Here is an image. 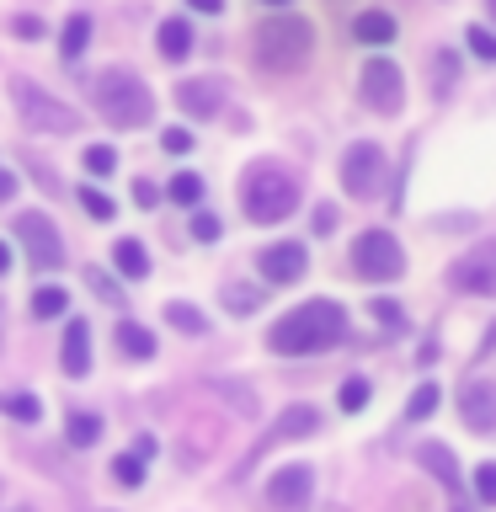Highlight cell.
Returning a JSON list of instances; mask_svg holds the SVG:
<instances>
[{"mask_svg": "<svg viewBox=\"0 0 496 512\" xmlns=\"http://www.w3.org/2000/svg\"><path fill=\"white\" fill-rule=\"evenodd\" d=\"M118 347H123V358H155V336L144 326H134V320L118 326Z\"/></svg>", "mask_w": 496, "mask_h": 512, "instance_id": "obj_21", "label": "cell"}, {"mask_svg": "<svg viewBox=\"0 0 496 512\" xmlns=\"http://www.w3.org/2000/svg\"><path fill=\"white\" fill-rule=\"evenodd\" d=\"M475 491H480V502H496V464L491 459L475 470Z\"/></svg>", "mask_w": 496, "mask_h": 512, "instance_id": "obj_34", "label": "cell"}, {"mask_svg": "<svg viewBox=\"0 0 496 512\" xmlns=\"http://www.w3.org/2000/svg\"><path fill=\"white\" fill-rule=\"evenodd\" d=\"M459 75V59L454 54H438V91H448V80Z\"/></svg>", "mask_w": 496, "mask_h": 512, "instance_id": "obj_39", "label": "cell"}, {"mask_svg": "<svg viewBox=\"0 0 496 512\" xmlns=\"http://www.w3.org/2000/svg\"><path fill=\"white\" fill-rule=\"evenodd\" d=\"M310 496H315L310 464H283V470H272V480H267V507L272 512H304Z\"/></svg>", "mask_w": 496, "mask_h": 512, "instance_id": "obj_9", "label": "cell"}, {"mask_svg": "<svg viewBox=\"0 0 496 512\" xmlns=\"http://www.w3.org/2000/svg\"><path fill=\"white\" fill-rule=\"evenodd\" d=\"M16 240L27 246V262L38 272L64 262V240H59V230H54V219H48V214H22V219H16Z\"/></svg>", "mask_w": 496, "mask_h": 512, "instance_id": "obj_10", "label": "cell"}, {"mask_svg": "<svg viewBox=\"0 0 496 512\" xmlns=\"http://www.w3.org/2000/svg\"><path fill=\"white\" fill-rule=\"evenodd\" d=\"M491 11H496V0H491Z\"/></svg>", "mask_w": 496, "mask_h": 512, "instance_id": "obj_49", "label": "cell"}, {"mask_svg": "<svg viewBox=\"0 0 496 512\" xmlns=\"http://www.w3.org/2000/svg\"><path fill=\"white\" fill-rule=\"evenodd\" d=\"M134 198H139V203H144V208H150V203H155V198H160V192H155V187H150V182H134Z\"/></svg>", "mask_w": 496, "mask_h": 512, "instance_id": "obj_43", "label": "cell"}, {"mask_svg": "<svg viewBox=\"0 0 496 512\" xmlns=\"http://www.w3.org/2000/svg\"><path fill=\"white\" fill-rule=\"evenodd\" d=\"M171 198L192 208V203L203 198V176H192V171H182V176H171Z\"/></svg>", "mask_w": 496, "mask_h": 512, "instance_id": "obj_27", "label": "cell"}, {"mask_svg": "<svg viewBox=\"0 0 496 512\" xmlns=\"http://www.w3.org/2000/svg\"><path fill=\"white\" fill-rule=\"evenodd\" d=\"M11 102H16V112H22V123L38 128V134H75V128H80L75 112L64 107V102H54L48 91H38L27 75L11 80Z\"/></svg>", "mask_w": 496, "mask_h": 512, "instance_id": "obj_5", "label": "cell"}, {"mask_svg": "<svg viewBox=\"0 0 496 512\" xmlns=\"http://www.w3.org/2000/svg\"><path fill=\"white\" fill-rule=\"evenodd\" d=\"M347 336V310L336 299H310L299 310H288L278 326L267 331V347L278 358H310V352H326Z\"/></svg>", "mask_w": 496, "mask_h": 512, "instance_id": "obj_1", "label": "cell"}, {"mask_svg": "<svg viewBox=\"0 0 496 512\" xmlns=\"http://www.w3.org/2000/svg\"><path fill=\"white\" fill-rule=\"evenodd\" d=\"M160 144H166L171 155H187V150H192V134H187V128H166V134H160Z\"/></svg>", "mask_w": 496, "mask_h": 512, "instance_id": "obj_36", "label": "cell"}, {"mask_svg": "<svg viewBox=\"0 0 496 512\" xmlns=\"http://www.w3.org/2000/svg\"><path fill=\"white\" fill-rule=\"evenodd\" d=\"M336 400H342V411H363L368 406V379H347Z\"/></svg>", "mask_w": 496, "mask_h": 512, "instance_id": "obj_32", "label": "cell"}, {"mask_svg": "<svg viewBox=\"0 0 496 512\" xmlns=\"http://www.w3.org/2000/svg\"><path fill=\"white\" fill-rule=\"evenodd\" d=\"M86 283H91V288H96V294H102L107 304H123V299H118V288H112V283L102 278V272H86Z\"/></svg>", "mask_w": 496, "mask_h": 512, "instance_id": "obj_40", "label": "cell"}, {"mask_svg": "<svg viewBox=\"0 0 496 512\" xmlns=\"http://www.w3.org/2000/svg\"><path fill=\"white\" fill-rule=\"evenodd\" d=\"M438 411V384H422V390L411 395V406H406V422H422V416Z\"/></svg>", "mask_w": 496, "mask_h": 512, "instance_id": "obj_28", "label": "cell"}, {"mask_svg": "<svg viewBox=\"0 0 496 512\" xmlns=\"http://www.w3.org/2000/svg\"><path fill=\"white\" fill-rule=\"evenodd\" d=\"M70 310V294H64L59 283H48V288H38V294H32V315L38 320H54V315H64Z\"/></svg>", "mask_w": 496, "mask_h": 512, "instance_id": "obj_23", "label": "cell"}, {"mask_svg": "<svg viewBox=\"0 0 496 512\" xmlns=\"http://www.w3.org/2000/svg\"><path fill=\"white\" fill-rule=\"evenodd\" d=\"M112 262H118V272L123 278H150V256H144V246L139 240H118V246H112Z\"/></svg>", "mask_w": 496, "mask_h": 512, "instance_id": "obj_18", "label": "cell"}, {"mask_svg": "<svg viewBox=\"0 0 496 512\" xmlns=\"http://www.w3.org/2000/svg\"><path fill=\"white\" fill-rule=\"evenodd\" d=\"M331 230H336V208L320 203V208H315V235H331Z\"/></svg>", "mask_w": 496, "mask_h": 512, "instance_id": "obj_41", "label": "cell"}, {"mask_svg": "<svg viewBox=\"0 0 496 512\" xmlns=\"http://www.w3.org/2000/svg\"><path fill=\"white\" fill-rule=\"evenodd\" d=\"M224 304H230V315H251L256 304H262V294H256V288H246V283H235L230 294H224Z\"/></svg>", "mask_w": 496, "mask_h": 512, "instance_id": "obj_30", "label": "cell"}, {"mask_svg": "<svg viewBox=\"0 0 496 512\" xmlns=\"http://www.w3.org/2000/svg\"><path fill=\"white\" fill-rule=\"evenodd\" d=\"M352 38H358V43H390V38H395V16L363 11L358 22H352Z\"/></svg>", "mask_w": 496, "mask_h": 512, "instance_id": "obj_19", "label": "cell"}, {"mask_svg": "<svg viewBox=\"0 0 496 512\" xmlns=\"http://www.w3.org/2000/svg\"><path fill=\"white\" fill-rule=\"evenodd\" d=\"M358 91H363L368 107L390 118V112H400V102H406V75H400L390 59H368L363 75H358Z\"/></svg>", "mask_w": 496, "mask_h": 512, "instance_id": "obj_8", "label": "cell"}, {"mask_svg": "<svg viewBox=\"0 0 496 512\" xmlns=\"http://www.w3.org/2000/svg\"><path fill=\"white\" fill-rule=\"evenodd\" d=\"M352 272L368 283H390L406 272V251H400V240L390 230H363L352 240Z\"/></svg>", "mask_w": 496, "mask_h": 512, "instance_id": "obj_6", "label": "cell"}, {"mask_svg": "<svg viewBox=\"0 0 496 512\" xmlns=\"http://www.w3.org/2000/svg\"><path fill=\"white\" fill-rule=\"evenodd\" d=\"M80 203H86V214H91V219H112V198H107V192L86 187V192H80Z\"/></svg>", "mask_w": 496, "mask_h": 512, "instance_id": "obj_33", "label": "cell"}, {"mask_svg": "<svg viewBox=\"0 0 496 512\" xmlns=\"http://www.w3.org/2000/svg\"><path fill=\"white\" fill-rule=\"evenodd\" d=\"M59 363H64V374H70V379H80L91 368V326H86V320H70L64 347H59Z\"/></svg>", "mask_w": 496, "mask_h": 512, "instance_id": "obj_16", "label": "cell"}, {"mask_svg": "<svg viewBox=\"0 0 496 512\" xmlns=\"http://www.w3.org/2000/svg\"><path fill=\"white\" fill-rule=\"evenodd\" d=\"M470 48L480 59H491L496 64V32H486V27H470Z\"/></svg>", "mask_w": 496, "mask_h": 512, "instance_id": "obj_35", "label": "cell"}, {"mask_svg": "<svg viewBox=\"0 0 496 512\" xmlns=\"http://www.w3.org/2000/svg\"><path fill=\"white\" fill-rule=\"evenodd\" d=\"M459 416L470 432H496V379H464Z\"/></svg>", "mask_w": 496, "mask_h": 512, "instance_id": "obj_12", "label": "cell"}, {"mask_svg": "<svg viewBox=\"0 0 496 512\" xmlns=\"http://www.w3.org/2000/svg\"><path fill=\"white\" fill-rule=\"evenodd\" d=\"M342 187L352 192V198H374V192L384 187V150L379 144H347V155H342Z\"/></svg>", "mask_w": 496, "mask_h": 512, "instance_id": "obj_7", "label": "cell"}, {"mask_svg": "<svg viewBox=\"0 0 496 512\" xmlns=\"http://www.w3.org/2000/svg\"><path fill=\"white\" fill-rule=\"evenodd\" d=\"M0 331H6V315H0Z\"/></svg>", "mask_w": 496, "mask_h": 512, "instance_id": "obj_48", "label": "cell"}, {"mask_svg": "<svg viewBox=\"0 0 496 512\" xmlns=\"http://www.w3.org/2000/svg\"><path fill=\"white\" fill-rule=\"evenodd\" d=\"M416 464H427V470H432V475H438V480H443L448 491L459 496V486H464V475H459V459L448 454L443 443H422V448H416ZM454 512H475V507H470V502H464V496H459V502H454Z\"/></svg>", "mask_w": 496, "mask_h": 512, "instance_id": "obj_14", "label": "cell"}, {"mask_svg": "<svg viewBox=\"0 0 496 512\" xmlns=\"http://www.w3.org/2000/svg\"><path fill=\"white\" fill-rule=\"evenodd\" d=\"M0 411H11V416H22V422H38L43 406L32 395H0Z\"/></svg>", "mask_w": 496, "mask_h": 512, "instance_id": "obj_29", "label": "cell"}, {"mask_svg": "<svg viewBox=\"0 0 496 512\" xmlns=\"http://www.w3.org/2000/svg\"><path fill=\"white\" fill-rule=\"evenodd\" d=\"M315 54V27L304 16H267L256 27V64L272 75H294Z\"/></svg>", "mask_w": 496, "mask_h": 512, "instance_id": "obj_2", "label": "cell"}, {"mask_svg": "<svg viewBox=\"0 0 496 512\" xmlns=\"http://www.w3.org/2000/svg\"><path fill=\"white\" fill-rule=\"evenodd\" d=\"M187 6H192V11H208V16H219V11H224V0H187Z\"/></svg>", "mask_w": 496, "mask_h": 512, "instance_id": "obj_44", "label": "cell"}, {"mask_svg": "<svg viewBox=\"0 0 496 512\" xmlns=\"http://www.w3.org/2000/svg\"><path fill=\"white\" fill-rule=\"evenodd\" d=\"M320 427V411L315 406H288L278 416V427H272V443H288V438H310V432Z\"/></svg>", "mask_w": 496, "mask_h": 512, "instance_id": "obj_17", "label": "cell"}, {"mask_svg": "<svg viewBox=\"0 0 496 512\" xmlns=\"http://www.w3.org/2000/svg\"><path fill=\"white\" fill-rule=\"evenodd\" d=\"M112 480H118V486H139V480H144V459L139 454H118V459H112Z\"/></svg>", "mask_w": 496, "mask_h": 512, "instance_id": "obj_26", "label": "cell"}, {"mask_svg": "<svg viewBox=\"0 0 496 512\" xmlns=\"http://www.w3.org/2000/svg\"><path fill=\"white\" fill-rule=\"evenodd\" d=\"M96 438H102V422H96L91 411H70V443L75 448H91Z\"/></svg>", "mask_w": 496, "mask_h": 512, "instance_id": "obj_25", "label": "cell"}, {"mask_svg": "<svg viewBox=\"0 0 496 512\" xmlns=\"http://www.w3.org/2000/svg\"><path fill=\"white\" fill-rule=\"evenodd\" d=\"M16 32H22V38H43V22L38 16H16Z\"/></svg>", "mask_w": 496, "mask_h": 512, "instance_id": "obj_42", "label": "cell"}, {"mask_svg": "<svg viewBox=\"0 0 496 512\" xmlns=\"http://www.w3.org/2000/svg\"><path fill=\"white\" fill-rule=\"evenodd\" d=\"M256 267H262L267 283H299L304 267H310V256H304V246H294V240H283V246H267L256 256Z\"/></svg>", "mask_w": 496, "mask_h": 512, "instance_id": "obj_13", "label": "cell"}, {"mask_svg": "<svg viewBox=\"0 0 496 512\" xmlns=\"http://www.w3.org/2000/svg\"><path fill=\"white\" fill-rule=\"evenodd\" d=\"M11 192H16V176H11V171H0V203H6Z\"/></svg>", "mask_w": 496, "mask_h": 512, "instance_id": "obj_45", "label": "cell"}, {"mask_svg": "<svg viewBox=\"0 0 496 512\" xmlns=\"http://www.w3.org/2000/svg\"><path fill=\"white\" fill-rule=\"evenodd\" d=\"M160 54H166V59H187L192 54V27L187 22H160Z\"/></svg>", "mask_w": 496, "mask_h": 512, "instance_id": "obj_22", "label": "cell"}, {"mask_svg": "<svg viewBox=\"0 0 496 512\" xmlns=\"http://www.w3.org/2000/svg\"><path fill=\"white\" fill-rule=\"evenodd\" d=\"M448 283L464 288V294H496V240H486V246L464 251L454 267H448Z\"/></svg>", "mask_w": 496, "mask_h": 512, "instance_id": "obj_11", "label": "cell"}, {"mask_svg": "<svg viewBox=\"0 0 496 512\" xmlns=\"http://www.w3.org/2000/svg\"><path fill=\"white\" fill-rule=\"evenodd\" d=\"M374 315L384 320V326H406V315H400L395 299H374Z\"/></svg>", "mask_w": 496, "mask_h": 512, "instance_id": "obj_37", "label": "cell"}, {"mask_svg": "<svg viewBox=\"0 0 496 512\" xmlns=\"http://www.w3.org/2000/svg\"><path fill=\"white\" fill-rule=\"evenodd\" d=\"M86 43H91V16H86V11H75L70 22H64V43H59V54L75 64L80 54H86Z\"/></svg>", "mask_w": 496, "mask_h": 512, "instance_id": "obj_20", "label": "cell"}, {"mask_svg": "<svg viewBox=\"0 0 496 512\" xmlns=\"http://www.w3.org/2000/svg\"><path fill=\"white\" fill-rule=\"evenodd\" d=\"M240 203H246V219H251V224H278V219H288V214H294V203H299L294 171L272 166V160L251 166L246 182H240Z\"/></svg>", "mask_w": 496, "mask_h": 512, "instance_id": "obj_3", "label": "cell"}, {"mask_svg": "<svg viewBox=\"0 0 496 512\" xmlns=\"http://www.w3.org/2000/svg\"><path fill=\"white\" fill-rule=\"evenodd\" d=\"M96 107H102V118L112 128H144L150 123V112H155V96L150 86H144L139 75H128V70H107V75H96Z\"/></svg>", "mask_w": 496, "mask_h": 512, "instance_id": "obj_4", "label": "cell"}, {"mask_svg": "<svg viewBox=\"0 0 496 512\" xmlns=\"http://www.w3.org/2000/svg\"><path fill=\"white\" fill-rule=\"evenodd\" d=\"M166 320H171L176 331H187V336H203V331H208V320L192 310V304H176V299L166 304Z\"/></svg>", "mask_w": 496, "mask_h": 512, "instance_id": "obj_24", "label": "cell"}, {"mask_svg": "<svg viewBox=\"0 0 496 512\" xmlns=\"http://www.w3.org/2000/svg\"><path fill=\"white\" fill-rule=\"evenodd\" d=\"M6 272H11V246L0 240V278H6Z\"/></svg>", "mask_w": 496, "mask_h": 512, "instance_id": "obj_46", "label": "cell"}, {"mask_svg": "<svg viewBox=\"0 0 496 512\" xmlns=\"http://www.w3.org/2000/svg\"><path fill=\"white\" fill-rule=\"evenodd\" d=\"M176 107L192 112V118H214L224 107V86L219 80H182V86H176Z\"/></svg>", "mask_w": 496, "mask_h": 512, "instance_id": "obj_15", "label": "cell"}, {"mask_svg": "<svg viewBox=\"0 0 496 512\" xmlns=\"http://www.w3.org/2000/svg\"><path fill=\"white\" fill-rule=\"evenodd\" d=\"M192 235H198V240H219V219L214 214H192Z\"/></svg>", "mask_w": 496, "mask_h": 512, "instance_id": "obj_38", "label": "cell"}, {"mask_svg": "<svg viewBox=\"0 0 496 512\" xmlns=\"http://www.w3.org/2000/svg\"><path fill=\"white\" fill-rule=\"evenodd\" d=\"M267 6H283V0H267Z\"/></svg>", "mask_w": 496, "mask_h": 512, "instance_id": "obj_47", "label": "cell"}, {"mask_svg": "<svg viewBox=\"0 0 496 512\" xmlns=\"http://www.w3.org/2000/svg\"><path fill=\"white\" fill-rule=\"evenodd\" d=\"M112 166H118L112 144H91V150H86V171H91V176H112Z\"/></svg>", "mask_w": 496, "mask_h": 512, "instance_id": "obj_31", "label": "cell"}]
</instances>
